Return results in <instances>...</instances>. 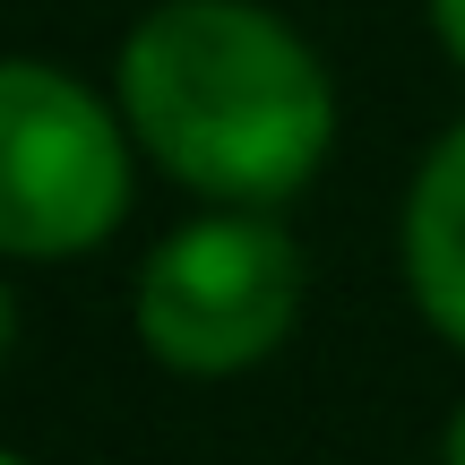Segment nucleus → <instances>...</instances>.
<instances>
[{
	"label": "nucleus",
	"instance_id": "1",
	"mask_svg": "<svg viewBox=\"0 0 465 465\" xmlns=\"http://www.w3.org/2000/svg\"><path fill=\"white\" fill-rule=\"evenodd\" d=\"M121 121L182 190L276 207L328 164L336 86L284 17L250 0H164L121 44Z\"/></svg>",
	"mask_w": 465,
	"mask_h": 465
},
{
	"label": "nucleus",
	"instance_id": "2",
	"mask_svg": "<svg viewBox=\"0 0 465 465\" xmlns=\"http://www.w3.org/2000/svg\"><path fill=\"white\" fill-rule=\"evenodd\" d=\"M130 319L164 371L232 380V371L267 362L302 319V250L267 216H199L147 250Z\"/></svg>",
	"mask_w": 465,
	"mask_h": 465
},
{
	"label": "nucleus",
	"instance_id": "3",
	"mask_svg": "<svg viewBox=\"0 0 465 465\" xmlns=\"http://www.w3.org/2000/svg\"><path fill=\"white\" fill-rule=\"evenodd\" d=\"M130 216V138L52 61H0V250L78 259Z\"/></svg>",
	"mask_w": 465,
	"mask_h": 465
},
{
	"label": "nucleus",
	"instance_id": "4",
	"mask_svg": "<svg viewBox=\"0 0 465 465\" xmlns=\"http://www.w3.org/2000/svg\"><path fill=\"white\" fill-rule=\"evenodd\" d=\"M405 293L440 336L465 353V121L422 155L414 190H405Z\"/></svg>",
	"mask_w": 465,
	"mask_h": 465
},
{
	"label": "nucleus",
	"instance_id": "5",
	"mask_svg": "<svg viewBox=\"0 0 465 465\" xmlns=\"http://www.w3.org/2000/svg\"><path fill=\"white\" fill-rule=\"evenodd\" d=\"M431 26H440V44H449L457 69H465V0H431Z\"/></svg>",
	"mask_w": 465,
	"mask_h": 465
},
{
	"label": "nucleus",
	"instance_id": "6",
	"mask_svg": "<svg viewBox=\"0 0 465 465\" xmlns=\"http://www.w3.org/2000/svg\"><path fill=\"white\" fill-rule=\"evenodd\" d=\"M9 345H17V302H9V284H0V362H9Z\"/></svg>",
	"mask_w": 465,
	"mask_h": 465
},
{
	"label": "nucleus",
	"instance_id": "7",
	"mask_svg": "<svg viewBox=\"0 0 465 465\" xmlns=\"http://www.w3.org/2000/svg\"><path fill=\"white\" fill-rule=\"evenodd\" d=\"M449 465H465V405H457V422H449Z\"/></svg>",
	"mask_w": 465,
	"mask_h": 465
},
{
	"label": "nucleus",
	"instance_id": "8",
	"mask_svg": "<svg viewBox=\"0 0 465 465\" xmlns=\"http://www.w3.org/2000/svg\"><path fill=\"white\" fill-rule=\"evenodd\" d=\"M0 465H26V457H9V449H0Z\"/></svg>",
	"mask_w": 465,
	"mask_h": 465
}]
</instances>
